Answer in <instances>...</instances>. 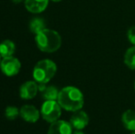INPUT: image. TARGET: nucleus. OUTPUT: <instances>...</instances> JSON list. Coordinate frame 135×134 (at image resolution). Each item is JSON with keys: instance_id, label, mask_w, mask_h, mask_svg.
I'll return each mask as SVG.
<instances>
[{"instance_id": "obj_1", "label": "nucleus", "mask_w": 135, "mask_h": 134, "mask_svg": "<svg viewBox=\"0 0 135 134\" xmlns=\"http://www.w3.org/2000/svg\"><path fill=\"white\" fill-rule=\"evenodd\" d=\"M57 101L62 108L71 112H75L82 109L85 103V98L79 88L68 86L59 91Z\"/></svg>"}, {"instance_id": "obj_2", "label": "nucleus", "mask_w": 135, "mask_h": 134, "mask_svg": "<svg viewBox=\"0 0 135 134\" xmlns=\"http://www.w3.org/2000/svg\"><path fill=\"white\" fill-rule=\"evenodd\" d=\"M36 44L43 52H54L60 49L62 45V38L56 31L44 29L36 34Z\"/></svg>"}, {"instance_id": "obj_3", "label": "nucleus", "mask_w": 135, "mask_h": 134, "mask_svg": "<svg viewBox=\"0 0 135 134\" xmlns=\"http://www.w3.org/2000/svg\"><path fill=\"white\" fill-rule=\"evenodd\" d=\"M57 72V65L50 59H43L39 61L33 68L32 75L37 83H49Z\"/></svg>"}, {"instance_id": "obj_4", "label": "nucleus", "mask_w": 135, "mask_h": 134, "mask_svg": "<svg viewBox=\"0 0 135 134\" xmlns=\"http://www.w3.org/2000/svg\"><path fill=\"white\" fill-rule=\"evenodd\" d=\"M42 118L49 123L56 121L62 115V107L57 100H45L41 108Z\"/></svg>"}, {"instance_id": "obj_5", "label": "nucleus", "mask_w": 135, "mask_h": 134, "mask_svg": "<svg viewBox=\"0 0 135 134\" xmlns=\"http://www.w3.org/2000/svg\"><path fill=\"white\" fill-rule=\"evenodd\" d=\"M21 68V63L18 58L14 56L5 57L1 60L0 63V69L2 73L7 76H14L18 75Z\"/></svg>"}, {"instance_id": "obj_6", "label": "nucleus", "mask_w": 135, "mask_h": 134, "mask_svg": "<svg viewBox=\"0 0 135 134\" xmlns=\"http://www.w3.org/2000/svg\"><path fill=\"white\" fill-rule=\"evenodd\" d=\"M69 122L71 123L73 129L76 131H83L89 124V116L85 111L80 109V110L74 112Z\"/></svg>"}, {"instance_id": "obj_7", "label": "nucleus", "mask_w": 135, "mask_h": 134, "mask_svg": "<svg viewBox=\"0 0 135 134\" xmlns=\"http://www.w3.org/2000/svg\"><path fill=\"white\" fill-rule=\"evenodd\" d=\"M39 92L38 83L34 81H27L23 83L20 88V96L22 99H32Z\"/></svg>"}, {"instance_id": "obj_8", "label": "nucleus", "mask_w": 135, "mask_h": 134, "mask_svg": "<svg viewBox=\"0 0 135 134\" xmlns=\"http://www.w3.org/2000/svg\"><path fill=\"white\" fill-rule=\"evenodd\" d=\"M20 115L26 122L35 123L39 120L41 112L32 105H24L20 110Z\"/></svg>"}, {"instance_id": "obj_9", "label": "nucleus", "mask_w": 135, "mask_h": 134, "mask_svg": "<svg viewBox=\"0 0 135 134\" xmlns=\"http://www.w3.org/2000/svg\"><path fill=\"white\" fill-rule=\"evenodd\" d=\"M48 134H73V127L70 122L58 120L51 123Z\"/></svg>"}, {"instance_id": "obj_10", "label": "nucleus", "mask_w": 135, "mask_h": 134, "mask_svg": "<svg viewBox=\"0 0 135 134\" xmlns=\"http://www.w3.org/2000/svg\"><path fill=\"white\" fill-rule=\"evenodd\" d=\"M49 0H25V7L31 13H41L48 7Z\"/></svg>"}, {"instance_id": "obj_11", "label": "nucleus", "mask_w": 135, "mask_h": 134, "mask_svg": "<svg viewBox=\"0 0 135 134\" xmlns=\"http://www.w3.org/2000/svg\"><path fill=\"white\" fill-rule=\"evenodd\" d=\"M122 124L126 130L130 131H135V111L128 109L124 111L121 116Z\"/></svg>"}, {"instance_id": "obj_12", "label": "nucleus", "mask_w": 135, "mask_h": 134, "mask_svg": "<svg viewBox=\"0 0 135 134\" xmlns=\"http://www.w3.org/2000/svg\"><path fill=\"white\" fill-rule=\"evenodd\" d=\"M16 51V45L10 39H5L0 43V55L2 58L13 56Z\"/></svg>"}, {"instance_id": "obj_13", "label": "nucleus", "mask_w": 135, "mask_h": 134, "mask_svg": "<svg viewBox=\"0 0 135 134\" xmlns=\"http://www.w3.org/2000/svg\"><path fill=\"white\" fill-rule=\"evenodd\" d=\"M124 63L129 69L135 70V46L129 48L124 54Z\"/></svg>"}, {"instance_id": "obj_14", "label": "nucleus", "mask_w": 135, "mask_h": 134, "mask_svg": "<svg viewBox=\"0 0 135 134\" xmlns=\"http://www.w3.org/2000/svg\"><path fill=\"white\" fill-rule=\"evenodd\" d=\"M59 91L54 86H46L44 90L41 92V96L45 100H57L59 96Z\"/></svg>"}, {"instance_id": "obj_15", "label": "nucleus", "mask_w": 135, "mask_h": 134, "mask_svg": "<svg viewBox=\"0 0 135 134\" xmlns=\"http://www.w3.org/2000/svg\"><path fill=\"white\" fill-rule=\"evenodd\" d=\"M30 31L34 34H38L43 31L45 28V22L42 18H34L30 23Z\"/></svg>"}, {"instance_id": "obj_16", "label": "nucleus", "mask_w": 135, "mask_h": 134, "mask_svg": "<svg viewBox=\"0 0 135 134\" xmlns=\"http://www.w3.org/2000/svg\"><path fill=\"white\" fill-rule=\"evenodd\" d=\"M20 115V109L14 106H8L5 110V116L7 120H14Z\"/></svg>"}, {"instance_id": "obj_17", "label": "nucleus", "mask_w": 135, "mask_h": 134, "mask_svg": "<svg viewBox=\"0 0 135 134\" xmlns=\"http://www.w3.org/2000/svg\"><path fill=\"white\" fill-rule=\"evenodd\" d=\"M127 37H128L129 41H130L133 46H135V26H132V27H131L130 29H128Z\"/></svg>"}, {"instance_id": "obj_18", "label": "nucleus", "mask_w": 135, "mask_h": 134, "mask_svg": "<svg viewBox=\"0 0 135 134\" xmlns=\"http://www.w3.org/2000/svg\"><path fill=\"white\" fill-rule=\"evenodd\" d=\"M14 3H16V4H18V3H20V2H22V1H25V0H12Z\"/></svg>"}, {"instance_id": "obj_19", "label": "nucleus", "mask_w": 135, "mask_h": 134, "mask_svg": "<svg viewBox=\"0 0 135 134\" xmlns=\"http://www.w3.org/2000/svg\"><path fill=\"white\" fill-rule=\"evenodd\" d=\"M73 134H85L82 131H76L75 132H74Z\"/></svg>"}, {"instance_id": "obj_20", "label": "nucleus", "mask_w": 135, "mask_h": 134, "mask_svg": "<svg viewBox=\"0 0 135 134\" xmlns=\"http://www.w3.org/2000/svg\"><path fill=\"white\" fill-rule=\"evenodd\" d=\"M51 1H52V2H60V1H62V0H51Z\"/></svg>"}, {"instance_id": "obj_21", "label": "nucleus", "mask_w": 135, "mask_h": 134, "mask_svg": "<svg viewBox=\"0 0 135 134\" xmlns=\"http://www.w3.org/2000/svg\"><path fill=\"white\" fill-rule=\"evenodd\" d=\"M0 63H1V55H0Z\"/></svg>"}, {"instance_id": "obj_22", "label": "nucleus", "mask_w": 135, "mask_h": 134, "mask_svg": "<svg viewBox=\"0 0 135 134\" xmlns=\"http://www.w3.org/2000/svg\"><path fill=\"white\" fill-rule=\"evenodd\" d=\"M132 134H135V131H132Z\"/></svg>"}, {"instance_id": "obj_23", "label": "nucleus", "mask_w": 135, "mask_h": 134, "mask_svg": "<svg viewBox=\"0 0 135 134\" xmlns=\"http://www.w3.org/2000/svg\"><path fill=\"white\" fill-rule=\"evenodd\" d=\"M134 89H135V81H134Z\"/></svg>"}]
</instances>
